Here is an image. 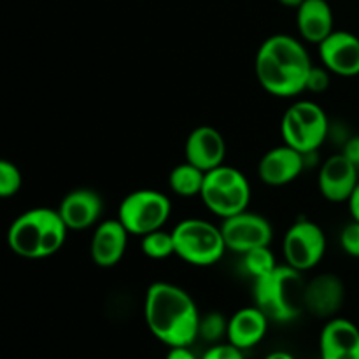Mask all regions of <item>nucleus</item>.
<instances>
[{"instance_id": "nucleus-33", "label": "nucleus", "mask_w": 359, "mask_h": 359, "mask_svg": "<svg viewBox=\"0 0 359 359\" xmlns=\"http://www.w3.org/2000/svg\"><path fill=\"white\" fill-rule=\"evenodd\" d=\"M277 2H279L280 6H284V7H291V9H297V7L300 6L304 0H277Z\"/></svg>"}, {"instance_id": "nucleus-20", "label": "nucleus", "mask_w": 359, "mask_h": 359, "mask_svg": "<svg viewBox=\"0 0 359 359\" xmlns=\"http://www.w3.org/2000/svg\"><path fill=\"white\" fill-rule=\"evenodd\" d=\"M297 28L309 44H321L335 30V16L328 0H304L297 7Z\"/></svg>"}, {"instance_id": "nucleus-15", "label": "nucleus", "mask_w": 359, "mask_h": 359, "mask_svg": "<svg viewBox=\"0 0 359 359\" xmlns=\"http://www.w3.org/2000/svg\"><path fill=\"white\" fill-rule=\"evenodd\" d=\"M346 300V286L337 273L325 272L305 283L304 307L321 319L335 318Z\"/></svg>"}, {"instance_id": "nucleus-21", "label": "nucleus", "mask_w": 359, "mask_h": 359, "mask_svg": "<svg viewBox=\"0 0 359 359\" xmlns=\"http://www.w3.org/2000/svg\"><path fill=\"white\" fill-rule=\"evenodd\" d=\"M203 179L205 172L184 160L182 163L175 165L168 174V188L181 198H195L202 193Z\"/></svg>"}, {"instance_id": "nucleus-31", "label": "nucleus", "mask_w": 359, "mask_h": 359, "mask_svg": "<svg viewBox=\"0 0 359 359\" xmlns=\"http://www.w3.org/2000/svg\"><path fill=\"white\" fill-rule=\"evenodd\" d=\"M349 212H351V217H353L354 221H359V182L356 186V189L353 191V195H351L349 198Z\"/></svg>"}, {"instance_id": "nucleus-11", "label": "nucleus", "mask_w": 359, "mask_h": 359, "mask_svg": "<svg viewBox=\"0 0 359 359\" xmlns=\"http://www.w3.org/2000/svg\"><path fill=\"white\" fill-rule=\"evenodd\" d=\"M359 182V167L347 160L342 153L332 154L319 167L318 188L328 202H349Z\"/></svg>"}, {"instance_id": "nucleus-30", "label": "nucleus", "mask_w": 359, "mask_h": 359, "mask_svg": "<svg viewBox=\"0 0 359 359\" xmlns=\"http://www.w3.org/2000/svg\"><path fill=\"white\" fill-rule=\"evenodd\" d=\"M165 359H200L189 347H168Z\"/></svg>"}, {"instance_id": "nucleus-6", "label": "nucleus", "mask_w": 359, "mask_h": 359, "mask_svg": "<svg viewBox=\"0 0 359 359\" xmlns=\"http://www.w3.org/2000/svg\"><path fill=\"white\" fill-rule=\"evenodd\" d=\"M175 256L191 266H212L228 251L221 226L202 217L182 219L172 230Z\"/></svg>"}, {"instance_id": "nucleus-2", "label": "nucleus", "mask_w": 359, "mask_h": 359, "mask_svg": "<svg viewBox=\"0 0 359 359\" xmlns=\"http://www.w3.org/2000/svg\"><path fill=\"white\" fill-rule=\"evenodd\" d=\"M312 60L305 42L290 34L266 37L256 51L255 74L259 86L277 98H294L305 91Z\"/></svg>"}, {"instance_id": "nucleus-14", "label": "nucleus", "mask_w": 359, "mask_h": 359, "mask_svg": "<svg viewBox=\"0 0 359 359\" xmlns=\"http://www.w3.org/2000/svg\"><path fill=\"white\" fill-rule=\"evenodd\" d=\"M305 167L304 154L283 142L263 154L258 163V177L263 184L280 188L297 181Z\"/></svg>"}, {"instance_id": "nucleus-3", "label": "nucleus", "mask_w": 359, "mask_h": 359, "mask_svg": "<svg viewBox=\"0 0 359 359\" xmlns=\"http://www.w3.org/2000/svg\"><path fill=\"white\" fill-rule=\"evenodd\" d=\"M69 228L58 210L35 207L20 214L7 231V244L14 255L27 259H44L65 245Z\"/></svg>"}, {"instance_id": "nucleus-1", "label": "nucleus", "mask_w": 359, "mask_h": 359, "mask_svg": "<svg viewBox=\"0 0 359 359\" xmlns=\"http://www.w3.org/2000/svg\"><path fill=\"white\" fill-rule=\"evenodd\" d=\"M200 311L184 287L153 283L144 297V321L151 335L167 347H191L198 339Z\"/></svg>"}, {"instance_id": "nucleus-18", "label": "nucleus", "mask_w": 359, "mask_h": 359, "mask_svg": "<svg viewBox=\"0 0 359 359\" xmlns=\"http://www.w3.org/2000/svg\"><path fill=\"white\" fill-rule=\"evenodd\" d=\"M321 359H359V328L351 319L332 318L319 335Z\"/></svg>"}, {"instance_id": "nucleus-32", "label": "nucleus", "mask_w": 359, "mask_h": 359, "mask_svg": "<svg viewBox=\"0 0 359 359\" xmlns=\"http://www.w3.org/2000/svg\"><path fill=\"white\" fill-rule=\"evenodd\" d=\"M265 359H297L291 353L287 351H273V353L266 354Z\"/></svg>"}, {"instance_id": "nucleus-19", "label": "nucleus", "mask_w": 359, "mask_h": 359, "mask_svg": "<svg viewBox=\"0 0 359 359\" xmlns=\"http://www.w3.org/2000/svg\"><path fill=\"white\" fill-rule=\"evenodd\" d=\"M270 319L256 305L238 309L231 318H228L226 340L241 351L252 349L258 346L269 332Z\"/></svg>"}, {"instance_id": "nucleus-24", "label": "nucleus", "mask_w": 359, "mask_h": 359, "mask_svg": "<svg viewBox=\"0 0 359 359\" xmlns=\"http://www.w3.org/2000/svg\"><path fill=\"white\" fill-rule=\"evenodd\" d=\"M228 332V318H224L221 312H209L205 316H200L198 325V339L205 340L209 344H219L226 339Z\"/></svg>"}, {"instance_id": "nucleus-16", "label": "nucleus", "mask_w": 359, "mask_h": 359, "mask_svg": "<svg viewBox=\"0 0 359 359\" xmlns=\"http://www.w3.org/2000/svg\"><path fill=\"white\" fill-rule=\"evenodd\" d=\"M184 158L200 170L210 172L224 165L226 140L223 133L209 125H200L189 132L184 144Z\"/></svg>"}, {"instance_id": "nucleus-29", "label": "nucleus", "mask_w": 359, "mask_h": 359, "mask_svg": "<svg viewBox=\"0 0 359 359\" xmlns=\"http://www.w3.org/2000/svg\"><path fill=\"white\" fill-rule=\"evenodd\" d=\"M340 153H342L347 160L353 161L356 167H359V135H351L349 139L344 142Z\"/></svg>"}, {"instance_id": "nucleus-28", "label": "nucleus", "mask_w": 359, "mask_h": 359, "mask_svg": "<svg viewBox=\"0 0 359 359\" xmlns=\"http://www.w3.org/2000/svg\"><path fill=\"white\" fill-rule=\"evenodd\" d=\"M200 359H245L244 351H241L238 347L231 346L230 342H219L212 344L205 353L202 354Z\"/></svg>"}, {"instance_id": "nucleus-25", "label": "nucleus", "mask_w": 359, "mask_h": 359, "mask_svg": "<svg viewBox=\"0 0 359 359\" xmlns=\"http://www.w3.org/2000/svg\"><path fill=\"white\" fill-rule=\"evenodd\" d=\"M23 184V175L20 168L9 160L0 158V198H11L18 195Z\"/></svg>"}, {"instance_id": "nucleus-9", "label": "nucleus", "mask_w": 359, "mask_h": 359, "mask_svg": "<svg viewBox=\"0 0 359 359\" xmlns=\"http://www.w3.org/2000/svg\"><path fill=\"white\" fill-rule=\"evenodd\" d=\"M326 249H328V241L325 230L309 217L297 219L284 233V263L302 273L316 269L325 258Z\"/></svg>"}, {"instance_id": "nucleus-7", "label": "nucleus", "mask_w": 359, "mask_h": 359, "mask_svg": "<svg viewBox=\"0 0 359 359\" xmlns=\"http://www.w3.org/2000/svg\"><path fill=\"white\" fill-rule=\"evenodd\" d=\"M330 119L325 109L314 100H297L286 109L280 119L283 142L302 154L318 153L328 140Z\"/></svg>"}, {"instance_id": "nucleus-22", "label": "nucleus", "mask_w": 359, "mask_h": 359, "mask_svg": "<svg viewBox=\"0 0 359 359\" xmlns=\"http://www.w3.org/2000/svg\"><path fill=\"white\" fill-rule=\"evenodd\" d=\"M140 249L144 256L149 259H167L175 255V245L172 231L167 230H154L151 233L140 237Z\"/></svg>"}, {"instance_id": "nucleus-26", "label": "nucleus", "mask_w": 359, "mask_h": 359, "mask_svg": "<svg viewBox=\"0 0 359 359\" xmlns=\"http://www.w3.org/2000/svg\"><path fill=\"white\" fill-rule=\"evenodd\" d=\"M332 83V72L325 65H312L311 72L307 76L305 83V91L309 93H325Z\"/></svg>"}, {"instance_id": "nucleus-10", "label": "nucleus", "mask_w": 359, "mask_h": 359, "mask_svg": "<svg viewBox=\"0 0 359 359\" xmlns=\"http://www.w3.org/2000/svg\"><path fill=\"white\" fill-rule=\"evenodd\" d=\"M219 226L228 251L241 256L251 249L270 245L273 238V228L270 221L262 214L249 212V209L221 219Z\"/></svg>"}, {"instance_id": "nucleus-5", "label": "nucleus", "mask_w": 359, "mask_h": 359, "mask_svg": "<svg viewBox=\"0 0 359 359\" xmlns=\"http://www.w3.org/2000/svg\"><path fill=\"white\" fill-rule=\"evenodd\" d=\"M251 196V182L238 168L221 165L214 170L205 172L200 198L214 216L226 219L244 212L249 209Z\"/></svg>"}, {"instance_id": "nucleus-12", "label": "nucleus", "mask_w": 359, "mask_h": 359, "mask_svg": "<svg viewBox=\"0 0 359 359\" xmlns=\"http://www.w3.org/2000/svg\"><path fill=\"white\" fill-rule=\"evenodd\" d=\"M321 63L340 77L359 76V37L353 32L333 30L318 44Z\"/></svg>"}, {"instance_id": "nucleus-17", "label": "nucleus", "mask_w": 359, "mask_h": 359, "mask_svg": "<svg viewBox=\"0 0 359 359\" xmlns=\"http://www.w3.org/2000/svg\"><path fill=\"white\" fill-rule=\"evenodd\" d=\"M130 233L118 217L105 219L95 226L90 242L91 262L100 269H112L126 255Z\"/></svg>"}, {"instance_id": "nucleus-23", "label": "nucleus", "mask_w": 359, "mask_h": 359, "mask_svg": "<svg viewBox=\"0 0 359 359\" xmlns=\"http://www.w3.org/2000/svg\"><path fill=\"white\" fill-rule=\"evenodd\" d=\"M242 266L252 279H258V277H263L276 270L279 263H277L276 255L272 252L270 245H263V248H256L244 252L242 255Z\"/></svg>"}, {"instance_id": "nucleus-4", "label": "nucleus", "mask_w": 359, "mask_h": 359, "mask_svg": "<svg viewBox=\"0 0 359 359\" xmlns=\"http://www.w3.org/2000/svg\"><path fill=\"white\" fill-rule=\"evenodd\" d=\"M304 290L302 272L284 263L266 276L255 279L252 298L256 307L265 312L270 321L291 323L304 309Z\"/></svg>"}, {"instance_id": "nucleus-13", "label": "nucleus", "mask_w": 359, "mask_h": 359, "mask_svg": "<svg viewBox=\"0 0 359 359\" xmlns=\"http://www.w3.org/2000/svg\"><path fill=\"white\" fill-rule=\"evenodd\" d=\"M56 210L69 231H83L100 223L104 200L95 189L76 188L63 196Z\"/></svg>"}, {"instance_id": "nucleus-27", "label": "nucleus", "mask_w": 359, "mask_h": 359, "mask_svg": "<svg viewBox=\"0 0 359 359\" xmlns=\"http://www.w3.org/2000/svg\"><path fill=\"white\" fill-rule=\"evenodd\" d=\"M340 248L347 256L359 258V221H351L340 231Z\"/></svg>"}, {"instance_id": "nucleus-8", "label": "nucleus", "mask_w": 359, "mask_h": 359, "mask_svg": "<svg viewBox=\"0 0 359 359\" xmlns=\"http://www.w3.org/2000/svg\"><path fill=\"white\" fill-rule=\"evenodd\" d=\"M172 202L158 189H135L121 200L118 219L130 235L144 237L154 230H161L170 219Z\"/></svg>"}]
</instances>
